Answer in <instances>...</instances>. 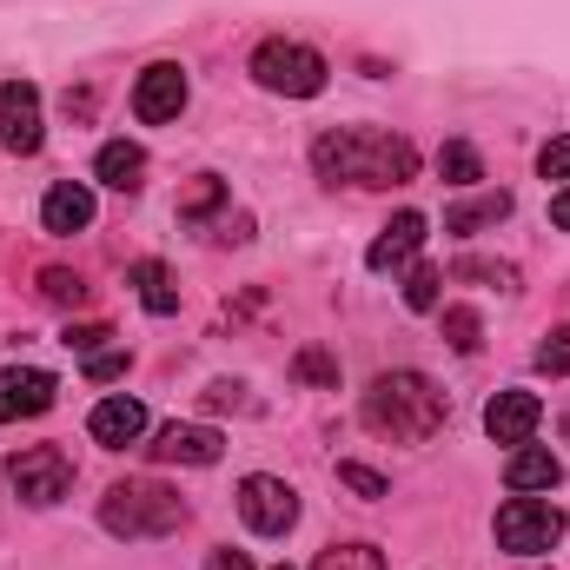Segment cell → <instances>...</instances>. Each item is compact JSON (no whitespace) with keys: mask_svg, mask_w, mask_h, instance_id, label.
<instances>
[{"mask_svg":"<svg viewBox=\"0 0 570 570\" xmlns=\"http://www.w3.org/2000/svg\"><path fill=\"white\" fill-rule=\"evenodd\" d=\"M438 285H444V273H438V266H419V273L405 279V305H412V312H431V305H438Z\"/></svg>","mask_w":570,"mask_h":570,"instance_id":"cell-26","label":"cell"},{"mask_svg":"<svg viewBox=\"0 0 570 570\" xmlns=\"http://www.w3.org/2000/svg\"><path fill=\"white\" fill-rule=\"evenodd\" d=\"M40 226H47V233H60V239L87 233V226H94V193H87L80 179H60V186L40 199Z\"/></svg>","mask_w":570,"mask_h":570,"instance_id":"cell-13","label":"cell"},{"mask_svg":"<svg viewBox=\"0 0 570 570\" xmlns=\"http://www.w3.org/2000/svg\"><path fill=\"white\" fill-rule=\"evenodd\" d=\"M206 405H213V412H226V405H246V385L219 379V385H206Z\"/></svg>","mask_w":570,"mask_h":570,"instance_id":"cell-33","label":"cell"},{"mask_svg":"<svg viewBox=\"0 0 570 570\" xmlns=\"http://www.w3.org/2000/svg\"><path fill=\"white\" fill-rule=\"evenodd\" d=\"M498 219H511V193H478V199L444 213V233H478V226H498Z\"/></svg>","mask_w":570,"mask_h":570,"instance_id":"cell-18","label":"cell"},{"mask_svg":"<svg viewBox=\"0 0 570 570\" xmlns=\"http://www.w3.org/2000/svg\"><path fill=\"white\" fill-rule=\"evenodd\" d=\"M53 392H60L53 372H40V365H7V372H0V425H7V419H40V412L53 405Z\"/></svg>","mask_w":570,"mask_h":570,"instance_id":"cell-10","label":"cell"},{"mask_svg":"<svg viewBox=\"0 0 570 570\" xmlns=\"http://www.w3.org/2000/svg\"><path fill=\"white\" fill-rule=\"evenodd\" d=\"M544 419V405H538V392H498L491 405H484V431L498 438V444H524L531 431Z\"/></svg>","mask_w":570,"mask_h":570,"instance_id":"cell-12","label":"cell"},{"mask_svg":"<svg viewBox=\"0 0 570 570\" xmlns=\"http://www.w3.org/2000/svg\"><path fill=\"white\" fill-rule=\"evenodd\" d=\"M253 80L266 94H285V100H312V94H325V60L298 40H266L253 53Z\"/></svg>","mask_w":570,"mask_h":570,"instance_id":"cell-4","label":"cell"},{"mask_svg":"<svg viewBox=\"0 0 570 570\" xmlns=\"http://www.w3.org/2000/svg\"><path fill=\"white\" fill-rule=\"evenodd\" d=\"M451 279H478V285H518L511 266H498V259H458L451 266Z\"/></svg>","mask_w":570,"mask_h":570,"instance_id":"cell-25","label":"cell"},{"mask_svg":"<svg viewBox=\"0 0 570 570\" xmlns=\"http://www.w3.org/2000/svg\"><path fill=\"white\" fill-rule=\"evenodd\" d=\"M206 570H253V558H246V551H213Z\"/></svg>","mask_w":570,"mask_h":570,"instance_id":"cell-34","label":"cell"},{"mask_svg":"<svg viewBox=\"0 0 570 570\" xmlns=\"http://www.w3.org/2000/svg\"><path fill=\"white\" fill-rule=\"evenodd\" d=\"M7 484L27 498V504H60L67 484H73V458L60 444H27L7 458Z\"/></svg>","mask_w":570,"mask_h":570,"instance_id":"cell-5","label":"cell"},{"mask_svg":"<svg viewBox=\"0 0 570 570\" xmlns=\"http://www.w3.org/2000/svg\"><path fill=\"white\" fill-rule=\"evenodd\" d=\"M40 140H47L40 134V87L33 80H7L0 87V146L27 159V153H40Z\"/></svg>","mask_w":570,"mask_h":570,"instance_id":"cell-8","label":"cell"},{"mask_svg":"<svg viewBox=\"0 0 570 570\" xmlns=\"http://www.w3.org/2000/svg\"><path fill=\"white\" fill-rule=\"evenodd\" d=\"M107 338H114V325H67V338H60V345L94 358V352H107Z\"/></svg>","mask_w":570,"mask_h":570,"instance_id":"cell-30","label":"cell"},{"mask_svg":"<svg viewBox=\"0 0 570 570\" xmlns=\"http://www.w3.org/2000/svg\"><path fill=\"white\" fill-rule=\"evenodd\" d=\"M146 451H153L159 464H219L226 438H219L213 425H159Z\"/></svg>","mask_w":570,"mask_h":570,"instance_id":"cell-11","label":"cell"},{"mask_svg":"<svg viewBox=\"0 0 570 570\" xmlns=\"http://www.w3.org/2000/svg\"><path fill=\"white\" fill-rule=\"evenodd\" d=\"M179 107H186V67L153 60V67L140 73V87H134V114H140V127H166V120H179Z\"/></svg>","mask_w":570,"mask_h":570,"instance_id":"cell-9","label":"cell"},{"mask_svg":"<svg viewBox=\"0 0 570 570\" xmlns=\"http://www.w3.org/2000/svg\"><path fill=\"white\" fill-rule=\"evenodd\" d=\"M504 484H511V491H551V484H558V458L538 451V444H524V451H511Z\"/></svg>","mask_w":570,"mask_h":570,"instance_id":"cell-17","label":"cell"},{"mask_svg":"<svg viewBox=\"0 0 570 570\" xmlns=\"http://www.w3.org/2000/svg\"><path fill=\"white\" fill-rule=\"evenodd\" d=\"M100 524H107L114 538H166V531L186 524V504H179V491H166L159 478H127V484H114V491L100 498Z\"/></svg>","mask_w":570,"mask_h":570,"instance_id":"cell-3","label":"cell"},{"mask_svg":"<svg viewBox=\"0 0 570 570\" xmlns=\"http://www.w3.org/2000/svg\"><path fill=\"white\" fill-rule=\"evenodd\" d=\"M538 173H544V179H570V134H564V140H544Z\"/></svg>","mask_w":570,"mask_h":570,"instance_id":"cell-31","label":"cell"},{"mask_svg":"<svg viewBox=\"0 0 570 570\" xmlns=\"http://www.w3.org/2000/svg\"><path fill=\"white\" fill-rule=\"evenodd\" d=\"M239 518H246L259 538H285V531L298 524V491H292L285 478H266V471H253V478L239 484Z\"/></svg>","mask_w":570,"mask_h":570,"instance_id":"cell-7","label":"cell"},{"mask_svg":"<svg viewBox=\"0 0 570 570\" xmlns=\"http://www.w3.org/2000/svg\"><path fill=\"white\" fill-rule=\"evenodd\" d=\"M134 285H140V305L153 318H173V312H179V285H173V273H166L159 259H140V266H134Z\"/></svg>","mask_w":570,"mask_h":570,"instance_id":"cell-19","label":"cell"},{"mask_svg":"<svg viewBox=\"0 0 570 570\" xmlns=\"http://www.w3.org/2000/svg\"><path fill=\"white\" fill-rule=\"evenodd\" d=\"M40 298H53V305H80V298H87V279L67 273V266H47V273H40Z\"/></svg>","mask_w":570,"mask_h":570,"instance_id":"cell-23","label":"cell"},{"mask_svg":"<svg viewBox=\"0 0 570 570\" xmlns=\"http://www.w3.org/2000/svg\"><path fill=\"white\" fill-rule=\"evenodd\" d=\"M338 484H345V491H358V498H385V491H392L372 464H338Z\"/></svg>","mask_w":570,"mask_h":570,"instance_id":"cell-28","label":"cell"},{"mask_svg":"<svg viewBox=\"0 0 570 570\" xmlns=\"http://www.w3.org/2000/svg\"><path fill=\"white\" fill-rule=\"evenodd\" d=\"M419 246H425V213H399V219H392V226L372 239L365 266H372V273H392V266H405Z\"/></svg>","mask_w":570,"mask_h":570,"instance_id":"cell-15","label":"cell"},{"mask_svg":"<svg viewBox=\"0 0 570 570\" xmlns=\"http://www.w3.org/2000/svg\"><path fill=\"white\" fill-rule=\"evenodd\" d=\"M120 372H127V352H94V358H87V379H94V385H114Z\"/></svg>","mask_w":570,"mask_h":570,"instance_id":"cell-32","label":"cell"},{"mask_svg":"<svg viewBox=\"0 0 570 570\" xmlns=\"http://www.w3.org/2000/svg\"><path fill=\"white\" fill-rule=\"evenodd\" d=\"M213 206H226V179H219V173H199V179L186 186V199H179V219H186V226H199Z\"/></svg>","mask_w":570,"mask_h":570,"instance_id":"cell-21","label":"cell"},{"mask_svg":"<svg viewBox=\"0 0 570 570\" xmlns=\"http://www.w3.org/2000/svg\"><path fill=\"white\" fill-rule=\"evenodd\" d=\"M564 438H570V412H564Z\"/></svg>","mask_w":570,"mask_h":570,"instance_id":"cell-36","label":"cell"},{"mask_svg":"<svg viewBox=\"0 0 570 570\" xmlns=\"http://www.w3.org/2000/svg\"><path fill=\"white\" fill-rule=\"evenodd\" d=\"M444 338H451V352H478V312L471 305H451L444 312Z\"/></svg>","mask_w":570,"mask_h":570,"instance_id":"cell-24","label":"cell"},{"mask_svg":"<svg viewBox=\"0 0 570 570\" xmlns=\"http://www.w3.org/2000/svg\"><path fill=\"white\" fill-rule=\"evenodd\" d=\"M538 372H551V379H558V372H570V325H558V332L538 345Z\"/></svg>","mask_w":570,"mask_h":570,"instance_id":"cell-29","label":"cell"},{"mask_svg":"<svg viewBox=\"0 0 570 570\" xmlns=\"http://www.w3.org/2000/svg\"><path fill=\"white\" fill-rule=\"evenodd\" d=\"M318 179H345V186H405L419 173V146L405 134H379V127H338L312 140Z\"/></svg>","mask_w":570,"mask_h":570,"instance_id":"cell-1","label":"cell"},{"mask_svg":"<svg viewBox=\"0 0 570 570\" xmlns=\"http://www.w3.org/2000/svg\"><path fill=\"white\" fill-rule=\"evenodd\" d=\"M358 419H365V431H379V438L425 444V438L444 431L451 405H444V392L431 385L425 372H379L372 392H365V405H358Z\"/></svg>","mask_w":570,"mask_h":570,"instance_id":"cell-2","label":"cell"},{"mask_svg":"<svg viewBox=\"0 0 570 570\" xmlns=\"http://www.w3.org/2000/svg\"><path fill=\"white\" fill-rule=\"evenodd\" d=\"M279 570H285V564H279Z\"/></svg>","mask_w":570,"mask_h":570,"instance_id":"cell-37","label":"cell"},{"mask_svg":"<svg viewBox=\"0 0 570 570\" xmlns=\"http://www.w3.org/2000/svg\"><path fill=\"white\" fill-rule=\"evenodd\" d=\"M551 226H558V233H570V186L551 199Z\"/></svg>","mask_w":570,"mask_h":570,"instance_id":"cell-35","label":"cell"},{"mask_svg":"<svg viewBox=\"0 0 570 570\" xmlns=\"http://www.w3.org/2000/svg\"><path fill=\"white\" fill-rule=\"evenodd\" d=\"M94 173H100V186H114V193H140L146 153L134 140H107L100 146V159H94Z\"/></svg>","mask_w":570,"mask_h":570,"instance_id":"cell-16","label":"cell"},{"mask_svg":"<svg viewBox=\"0 0 570 570\" xmlns=\"http://www.w3.org/2000/svg\"><path fill=\"white\" fill-rule=\"evenodd\" d=\"M558 538H564V511L544 504V498H511V504L498 511V544L518 551V558L558 551Z\"/></svg>","mask_w":570,"mask_h":570,"instance_id":"cell-6","label":"cell"},{"mask_svg":"<svg viewBox=\"0 0 570 570\" xmlns=\"http://www.w3.org/2000/svg\"><path fill=\"white\" fill-rule=\"evenodd\" d=\"M292 372H298L305 385H338V358H325L318 345H312V352H298V365H292Z\"/></svg>","mask_w":570,"mask_h":570,"instance_id":"cell-27","label":"cell"},{"mask_svg":"<svg viewBox=\"0 0 570 570\" xmlns=\"http://www.w3.org/2000/svg\"><path fill=\"white\" fill-rule=\"evenodd\" d=\"M438 173H444V186H478V179H484V159H478V146L471 140H444Z\"/></svg>","mask_w":570,"mask_h":570,"instance_id":"cell-20","label":"cell"},{"mask_svg":"<svg viewBox=\"0 0 570 570\" xmlns=\"http://www.w3.org/2000/svg\"><path fill=\"white\" fill-rule=\"evenodd\" d=\"M87 431H94L107 451H127V444H140L146 438V405L140 399H100L94 419H87Z\"/></svg>","mask_w":570,"mask_h":570,"instance_id":"cell-14","label":"cell"},{"mask_svg":"<svg viewBox=\"0 0 570 570\" xmlns=\"http://www.w3.org/2000/svg\"><path fill=\"white\" fill-rule=\"evenodd\" d=\"M312 570H385V551L379 544H332L312 558Z\"/></svg>","mask_w":570,"mask_h":570,"instance_id":"cell-22","label":"cell"}]
</instances>
